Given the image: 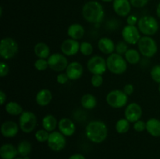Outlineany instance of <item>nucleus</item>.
I'll return each mask as SVG.
<instances>
[{"label":"nucleus","mask_w":160,"mask_h":159,"mask_svg":"<svg viewBox=\"0 0 160 159\" xmlns=\"http://www.w3.org/2000/svg\"><path fill=\"white\" fill-rule=\"evenodd\" d=\"M58 124H59V123H58L57 119L52 115H45L42 119V126L45 130L49 132L55 131V129L58 126Z\"/></svg>","instance_id":"nucleus-25"},{"label":"nucleus","mask_w":160,"mask_h":159,"mask_svg":"<svg viewBox=\"0 0 160 159\" xmlns=\"http://www.w3.org/2000/svg\"><path fill=\"white\" fill-rule=\"evenodd\" d=\"M113 9L116 13L122 17L129 15L131 10L130 0H113Z\"/></svg>","instance_id":"nucleus-17"},{"label":"nucleus","mask_w":160,"mask_h":159,"mask_svg":"<svg viewBox=\"0 0 160 159\" xmlns=\"http://www.w3.org/2000/svg\"><path fill=\"white\" fill-rule=\"evenodd\" d=\"M9 65L6 63V62H2L0 63V76L1 77H4V76H7L9 73Z\"/></svg>","instance_id":"nucleus-39"},{"label":"nucleus","mask_w":160,"mask_h":159,"mask_svg":"<svg viewBox=\"0 0 160 159\" xmlns=\"http://www.w3.org/2000/svg\"><path fill=\"white\" fill-rule=\"evenodd\" d=\"M98 48L103 54L111 55L115 51L116 45L112 39L104 37L98 40Z\"/></svg>","instance_id":"nucleus-19"},{"label":"nucleus","mask_w":160,"mask_h":159,"mask_svg":"<svg viewBox=\"0 0 160 159\" xmlns=\"http://www.w3.org/2000/svg\"><path fill=\"white\" fill-rule=\"evenodd\" d=\"M123 92L128 95V96H129V95H131L133 93H134V86L131 84H126V85L124 86V87H123Z\"/></svg>","instance_id":"nucleus-42"},{"label":"nucleus","mask_w":160,"mask_h":159,"mask_svg":"<svg viewBox=\"0 0 160 159\" xmlns=\"http://www.w3.org/2000/svg\"><path fill=\"white\" fill-rule=\"evenodd\" d=\"M87 66L92 74L102 75L107 69L106 60L102 56L95 55L91 58L87 63Z\"/></svg>","instance_id":"nucleus-10"},{"label":"nucleus","mask_w":160,"mask_h":159,"mask_svg":"<svg viewBox=\"0 0 160 159\" xmlns=\"http://www.w3.org/2000/svg\"><path fill=\"white\" fill-rule=\"evenodd\" d=\"M84 20L91 23H99L103 20L105 11L102 6L97 1H89L82 8Z\"/></svg>","instance_id":"nucleus-2"},{"label":"nucleus","mask_w":160,"mask_h":159,"mask_svg":"<svg viewBox=\"0 0 160 159\" xmlns=\"http://www.w3.org/2000/svg\"><path fill=\"white\" fill-rule=\"evenodd\" d=\"M34 67L38 71H44L47 70L48 66V60H45V59H38L34 62Z\"/></svg>","instance_id":"nucleus-34"},{"label":"nucleus","mask_w":160,"mask_h":159,"mask_svg":"<svg viewBox=\"0 0 160 159\" xmlns=\"http://www.w3.org/2000/svg\"><path fill=\"white\" fill-rule=\"evenodd\" d=\"M81 102L82 107L84 108L87 109V110L93 109L97 105L96 98L94 95L91 94H86L83 95V97L81 98Z\"/></svg>","instance_id":"nucleus-26"},{"label":"nucleus","mask_w":160,"mask_h":159,"mask_svg":"<svg viewBox=\"0 0 160 159\" xmlns=\"http://www.w3.org/2000/svg\"><path fill=\"white\" fill-rule=\"evenodd\" d=\"M6 101V94H5V92L3 91V90H1V91H0V103H1V105H3Z\"/></svg>","instance_id":"nucleus-43"},{"label":"nucleus","mask_w":160,"mask_h":159,"mask_svg":"<svg viewBox=\"0 0 160 159\" xmlns=\"http://www.w3.org/2000/svg\"><path fill=\"white\" fill-rule=\"evenodd\" d=\"M159 93H160V84H159Z\"/></svg>","instance_id":"nucleus-48"},{"label":"nucleus","mask_w":160,"mask_h":159,"mask_svg":"<svg viewBox=\"0 0 160 159\" xmlns=\"http://www.w3.org/2000/svg\"><path fill=\"white\" fill-rule=\"evenodd\" d=\"M107 69L116 75L123 74L128 69V62L126 59L117 53L109 55L106 59Z\"/></svg>","instance_id":"nucleus-3"},{"label":"nucleus","mask_w":160,"mask_h":159,"mask_svg":"<svg viewBox=\"0 0 160 159\" xmlns=\"http://www.w3.org/2000/svg\"><path fill=\"white\" fill-rule=\"evenodd\" d=\"M34 54L39 59H48L50 55V48L48 45L44 42H38L34 48Z\"/></svg>","instance_id":"nucleus-24"},{"label":"nucleus","mask_w":160,"mask_h":159,"mask_svg":"<svg viewBox=\"0 0 160 159\" xmlns=\"http://www.w3.org/2000/svg\"><path fill=\"white\" fill-rule=\"evenodd\" d=\"M48 66L56 72H62L68 66V60L64 55L60 53L52 54L48 59Z\"/></svg>","instance_id":"nucleus-9"},{"label":"nucleus","mask_w":160,"mask_h":159,"mask_svg":"<svg viewBox=\"0 0 160 159\" xmlns=\"http://www.w3.org/2000/svg\"><path fill=\"white\" fill-rule=\"evenodd\" d=\"M19 128H20V126H18V124L15 122L6 121L2 124L1 132L4 137L12 138L18 133Z\"/></svg>","instance_id":"nucleus-18"},{"label":"nucleus","mask_w":160,"mask_h":159,"mask_svg":"<svg viewBox=\"0 0 160 159\" xmlns=\"http://www.w3.org/2000/svg\"><path fill=\"white\" fill-rule=\"evenodd\" d=\"M138 47L141 54L147 58L153 57L158 51L156 41L149 36H144L141 37L138 43Z\"/></svg>","instance_id":"nucleus-6"},{"label":"nucleus","mask_w":160,"mask_h":159,"mask_svg":"<svg viewBox=\"0 0 160 159\" xmlns=\"http://www.w3.org/2000/svg\"><path fill=\"white\" fill-rule=\"evenodd\" d=\"M19 45L12 37L2 38L0 43V56L3 59H10L18 53Z\"/></svg>","instance_id":"nucleus-5"},{"label":"nucleus","mask_w":160,"mask_h":159,"mask_svg":"<svg viewBox=\"0 0 160 159\" xmlns=\"http://www.w3.org/2000/svg\"><path fill=\"white\" fill-rule=\"evenodd\" d=\"M125 118L130 123H135L140 120L142 115V108L138 103L132 102L128 104L124 111Z\"/></svg>","instance_id":"nucleus-13"},{"label":"nucleus","mask_w":160,"mask_h":159,"mask_svg":"<svg viewBox=\"0 0 160 159\" xmlns=\"http://www.w3.org/2000/svg\"><path fill=\"white\" fill-rule=\"evenodd\" d=\"M122 37L123 41L130 45H136L141 39L140 31L136 26L127 25L122 31Z\"/></svg>","instance_id":"nucleus-12"},{"label":"nucleus","mask_w":160,"mask_h":159,"mask_svg":"<svg viewBox=\"0 0 160 159\" xmlns=\"http://www.w3.org/2000/svg\"><path fill=\"white\" fill-rule=\"evenodd\" d=\"M52 99V94L48 89H42L39 90L35 97L36 103L42 107L49 104Z\"/></svg>","instance_id":"nucleus-20"},{"label":"nucleus","mask_w":160,"mask_h":159,"mask_svg":"<svg viewBox=\"0 0 160 159\" xmlns=\"http://www.w3.org/2000/svg\"><path fill=\"white\" fill-rule=\"evenodd\" d=\"M81 44L77 40L72 38L66 39L63 41L60 46V49L62 54L67 56L75 55L80 51Z\"/></svg>","instance_id":"nucleus-14"},{"label":"nucleus","mask_w":160,"mask_h":159,"mask_svg":"<svg viewBox=\"0 0 160 159\" xmlns=\"http://www.w3.org/2000/svg\"><path fill=\"white\" fill-rule=\"evenodd\" d=\"M128 101V96L123 90H113L109 92L106 96V102L113 108H121Z\"/></svg>","instance_id":"nucleus-7"},{"label":"nucleus","mask_w":160,"mask_h":159,"mask_svg":"<svg viewBox=\"0 0 160 159\" xmlns=\"http://www.w3.org/2000/svg\"><path fill=\"white\" fill-rule=\"evenodd\" d=\"M115 128L118 133H126L130 129V122L127 118H120L116 123Z\"/></svg>","instance_id":"nucleus-30"},{"label":"nucleus","mask_w":160,"mask_h":159,"mask_svg":"<svg viewBox=\"0 0 160 159\" xmlns=\"http://www.w3.org/2000/svg\"><path fill=\"white\" fill-rule=\"evenodd\" d=\"M69 77L68 76H67V73H59V74H58L57 77H56V80H57V82L59 83V84H65L66 83H67V81L69 80Z\"/></svg>","instance_id":"nucleus-40"},{"label":"nucleus","mask_w":160,"mask_h":159,"mask_svg":"<svg viewBox=\"0 0 160 159\" xmlns=\"http://www.w3.org/2000/svg\"><path fill=\"white\" fill-rule=\"evenodd\" d=\"M138 27L144 35L152 36L158 32L159 25L155 17L152 16H144L138 20Z\"/></svg>","instance_id":"nucleus-4"},{"label":"nucleus","mask_w":160,"mask_h":159,"mask_svg":"<svg viewBox=\"0 0 160 159\" xmlns=\"http://www.w3.org/2000/svg\"><path fill=\"white\" fill-rule=\"evenodd\" d=\"M49 132L45 130V129H39L37 132H35V139L40 143H43V142L48 141V137H49Z\"/></svg>","instance_id":"nucleus-32"},{"label":"nucleus","mask_w":160,"mask_h":159,"mask_svg":"<svg viewBox=\"0 0 160 159\" xmlns=\"http://www.w3.org/2000/svg\"><path fill=\"white\" fill-rule=\"evenodd\" d=\"M129 49L128 46V43L125 42L124 41H119L118 43L116 45L115 51L117 54L120 55H123L126 54V52L128 51V50Z\"/></svg>","instance_id":"nucleus-33"},{"label":"nucleus","mask_w":160,"mask_h":159,"mask_svg":"<svg viewBox=\"0 0 160 159\" xmlns=\"http://www.w3.org/2000/svg\"><path fill=\"white\" fill-rule=\"evenodd\" d=\"M83 73H84V69L82 65L78 62H70L66 69V73L70 80H79L82 76Z\"/></svg>","instance_id":"nucleus-16"},{"label":"nucleus","mask_w":160,"mask_h":159,"mask_svg":"<svg viewBox=\"0 0 160 159\" xmlns=\"http://www.w3.org/2000/svg\"><path fill=\"white\" fill-rule=\"evenodd\" d=\"M91 83L94 87H100L103 84L102 76L98 74H94L91 79Z\"/></svg>","instance_id":"nucleus-36"},{"label":"nucleus","mask_w":160,"mask_h":159,"mask_svg":"<svg viewBox=\"0 0 160 159\" xmlns=\"http://www.w3.org/2000/svg\"><path fill=\"white\" fill-rule=\"evenodd\" d=\"M48 147L54 151H60L66 147L67 140L65 136L59 131H53L50 132L49 137L47 141Z\"/></svg>","instance_id":"nucleus-11"},{"label":"nucleus","mask_w":160,"mask_h":159,"mask_svg":"<svg viewBox=\"0 0 160 159\" xmlns=\"http://www.w3.org/2000/svg\"><path fill=\"white\" fill-rule=\"evenodd\" d=\"M102 1H103V2H109L112 1V0H102Z\"/></svg>","instance_id":"nucleus-46"},{"label":"nucleus","mask_w":160,"mask_h":159,"mask_svg":"<svg viewBox=\"0 0 160 159\" xmlns=\"http://www.w3.org/2000/svg\"><path fill=\"white\" fill-rule=\"evenodd\" d=\"M134 129L136 132H143L146 129V123L142 120H138L134 123Z\"/></svg>","instance_id":"nucleus-37"},{"label":"nucleus","mask_w":160,"mask_h":159,"mask_svg":"<svg viewBox=\"0 0 160 159\" xmlns=\"http://www.w3.org/2000/svg\"><path fill=\"white\" fill-rule=\"evenodd\" d=\"M131 6L135 8H142L146 6L149 0H130Z\"/></svg>","instance_id":"nucleus-38"},{"label":"nucleus","mask_w":160,"mask_h":159,"mask_svg":"<svg viewBox=\"0 0 160 159\" xmlns=\"http://www.w3.org/2000/svg\"><path fill=\"white\" fill-rule=\"evenodd\" d=\"M85 134L90 141L95 143H101L105 141L107 137V126L106 123L101 120H93L86 126Z\"/></svg>","instance_id":"nucleus-1"},{"label":"nucleus","mask_w":160,"mask_h":159,"mask_svg":"<svg viewBox=\"0 0 160 159\" xmlns=\"http://www.w3.org/2000/svg\"><path fill=\"white\" fill-rule=\"evenodd\" d=\"M156 14H157L158 17L160 19V2L157 6V8H156Z\"/></svg>","instance_id":"nucleus-45"},{"label":"nucleus","mask_w":160,"mask_h":159,"mask_svg":"<svg viewBox=\"0 0 160 159\" xmlns=\"http://www.w3.org/2000/svg\"><path fill=\"white\" fill-rule=\"evenodd\" d=\"M6 112L10 115H19L23 112V108L19 103L16 101H9L5 106Z\"/></svg>","instance_id":"nucleus-27"},{"label":"nucleus","mask_w":160,"mask_h":159,"mask_svg":"<svg viewBox=\"0 0 160 159\" xmlns=\"http://www.w3.org/2000/svg\"><path fill=\"white\" fill-rule=\"evenodd\" d=\"M93 46L91 43L84 41L80 45V51L84 56H89L93 53Z\"/></svg>","instance_id":"nucleus-31"},{"label":"nucleus","mask_w":160,"mask_h":159,"mask_svg":"<svg viewBox=\"0 0 160 159\" xmlns=\"http://www.w3.org/2000/svg\"><path fill=\"white\" fill-rule=\"evenodd\" d=\"M17 154V148L11 143H5L0 148V156L2 159H15Z\"/></svg>","instance_id":"nucleus-21"},{"label":"nucleus","mask_w":160,"mask_h":159,"mask_svg":"<svg viewBox=\"0 0 160 159\" xmlns=\"http://www.w3.org/2000/svg\"><path fill=\"white\" fill-rule=\"evenodd\" d=\"M124 55L127 62L132 65L138 63L141 60L140 52L134 48H129Z\"/></svg>","instance_id":"nucleus-28"},{"label":"nucleus","mask_w":160,"mask_h":159,"mask_svg":"<svg viewBox=\"0 0 160 159\" xmlns=\"http://www.w3.org/2000/svg\"><path fill=\"white\" fill-rule=\"evenodd\" d=\"M151 77L155 82L160 84V65H156L151 70Z\"/></svg>","instance_id":"nucleus-35"},{"label":"nucleus","mask_w":160,"mask_h":159,"mask_svg":"<svg viewBox=\"0 0 160 159\" xmlns=\"http://www.w3.org/2000/svg\"><path fill=\"white\" fill-rule=\"evenodd\" d=\"M69 159H86L84 155H82L81 154H74L73 155L70 156L69 157Z\"/></svg>","instance_id":"nucleus-44"},{"label":"nucleus","mask_w":160,"mask_h":159,"mask_svg":"<svg viewBox=\"0 0 160 159\" xmlns=\"http://www.w3.org/2000/svg\"><path fill=\"white\" fill-rule=\"evenodd\" d=\"M84 28L82 25L79 23H73L67 29V34L69 37L74 40H80L84 35Z\"/></svg>","instance_id":"nucleus-22"},{"label":"nucleus","mask_w":160,"mask_h":159,"mask_svg":"<svg viewBox=\"0 0 160 159\" xmlns=\"http://www.w3.org/2000/svg\"><path fill=\"white\" fill-rule=\"evenodd\" d=\"M58 128L61 133L65 137H71L75 133L76 126L71 119L68 118H62L59 120Z\"/></svg>","instance_id":"nucleus-15"},{"label":"nucleus","mask_w":160,"mask_h":159,"mask_svg":"<svg viewBox=\"0 0 160 159\" xmlns=\"http://www.w3.org/2000/svg\"><path fill=\"white\" fill-rule=\"evenodd\" d=\"M138 22V17L135 15H129L128 16V19H127V23L128 25H131V26H135L136 23Z\"/></svg>","instance_id":"nucleus-41"},{"label":"nucleus","mask_w":160,"mask_h":159,"mask_svg":"<svg viewBox=\"0 0 160 159\" xmlns=\"http://www.w3.org/2000/svg\"><path fill=\"white\" fill-rule=\"evenodd\" d=\"M15 159H25V158H23V157H16Z\"/></svg>","instance_id":"nucleus-47"},{"label":"nucleus","mask_w":160,"mask_h":159,"mask_svg":"<svg viewBox=\"0 0 160 159\" xmlns=\"http://www.w3.org/2000/svg\"><path fill=\"white\" fill-rule=\"evenodd\" d=\"M146 130L154 137H160V120L152 118L146 122Z\"/></svg>","instance_id":"nucleus-23"},{"label":"nucleus","mask_w":160,"mask_h":159,"mask_svg":"<svg viewBox=\"0 0 160 159\" xmlns=\"http://www.w3.org/2000/svg\"><path fill=\"white\" fill-rule=\"evenodd\" d=\"M20 129L25 133L31 132L37 126V117L35 114L29 111H25L19 118Z\"/></svg>","instance_id":"nucleus-8"},{"label":"nucleus","mask_w":160,"mask_h":159,"mask_svg":"<svg viewBox=\"0 0 160 159\" xmlns=\"http://www.w3.org/2000/svg\"><path fill=\"white\" fill-rule=\"evenodd\" d=\"M18 154L21 157H28L31 152V143L28 140H23L17 146Z\"/></svg>","instance_id":"nucleus-29"}]
</instances>
